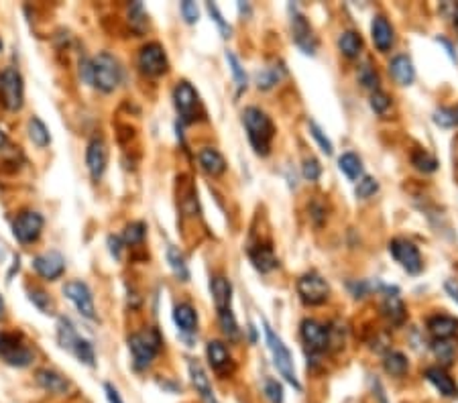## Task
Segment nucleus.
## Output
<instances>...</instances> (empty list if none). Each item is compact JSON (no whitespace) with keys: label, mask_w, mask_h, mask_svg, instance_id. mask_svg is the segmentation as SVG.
<instances>
[{"label":"nucleus","mask_w":458,"mask_h":403,"mask_svg":"<svg viewBox=\"0 0 458 403\" xmlns=\"http://www.w3.org/2000/svg\"><path fill=\"white\" fill-rule=\"evenodd\" d=\"M83 80L90 86H94L96 90L110 94L119 88L123 80L121 62L112 53L102 51L96 57H92L88 64H83Z\"/></svg>","instance_id":"nucleus-1"},{"label":"nucleus","mask_w":458,"mask_h":403,"mask_svg":"<svg viewBox=\"0 0 458 403\" xmlns=\"http://www.w3.org/2000/svg\"><path fill=\"white\" fill-rule=\"evenodd\" d=\"M243 125L252 151L259 157H267L271 153V143L275 139V125L269 114L261 108L247 107L243 110Z\"/></svg>","instance_id":"nucleus-2"},{"label":"nucleus","mask_w":458,"mask_h":403,"mask_svg":"<svg viewBox=\"0 0 458 403\" xmlns=\"http://www.w3.org/2000/svg\"><path fill=\"white\" fill-rule=\"evenodd\" d=\"M128 353L133 357V369L135 371H147L155 359L157 355L161 353L163 348V339H161V332L157 328H145L141 332H135L128 336Z\"/></svg>","instance_id":"nucleus-3"},{"label":"nucleus","mask_w":458,"mask_h":403,"mask_svg":"<svg viewBox=\"0 0 458 403\" xmlns=\"http://www.w3.org/2000/svg\"><path fill=\"white\" fill-rule=\"evenodd\" d=\"M0 361L15 369H25L35 361V350L21 332H0Z\"/></svg>","instance_id":"nucleus-4"},{"label":"nucleus","mask_w":458,"mask_h":403,"mask_svg":"<svg viewBox=\"0 0 458 403\" xmlns=\"http://www.w3.org/2000/svg\"><path fill=\"white\" fill-rule=\"evenodd\" d=\"M263 328H265V340H267V346H269L271 359H273L275 369L279 371V375L285 381L292 385L293 389L302 391V383L297 379V373H295V367H293L292 350L288 348V344L281 340L279 334H275V330L271 328L267 322L263 324Z\"/></svg>","instance_id":"nucleus-5"},{"label":"nucleus","mask_w":458,"mask_h":403,"mask_svg":"<svg viewBox=\"0 0 458 403\" xmlns=\"http://www.w3.org/2000/svg\"><path fill=\"white\" fill-rule=\"evenodd\" d=\"M173 104L180 114V121L184 125H194L206 116V110L202 107L200 94L188 80H180L173 88Z\"/></svg>","instance_id":"nucleus-6"},{"label":"nucleus","mask_w":458,"mask_h":403,"mask_svg":"<svg viewBox=\"0 0 458 403\" xmlns=\"http://www.w3.org/2000/svg\"><path fill=\"white\" fill-rule=\"evenodd\" d=\"M0 100L11 112H19L25 104V82L19 69L4 67L0 71Z\"/></svg>","instance_id":"nucleus-7"},{"label":"nucleus","mask_w":458,"mask_h":403,"mask_svg":"<svg viewBox=\"0 0 458 403\" xmlns=\"http://www.w3.org/2000/svg\"><path fill=\"white\" fill-rule=\"evenodd\" d=\"M137 65H139V71L147 76V78H159L167 74L169 69V60H167L166 49L163 45L157 41L145 43L141 49H139V55H137Z\"/></svg>","instance_id":"nucleus-8"},{"label":"nucleus","mask_w":458,"mask_h":403,"mask_svg":"<svg viewBox=\"0 0 458 403\" xmlns=\"http://www.w3.org/2000/svg\"><path fill=\"white\" fill-rule=\"evenodd\" d=\"M45 218L37 210H22L13 220V236L21 245H33L41 238Z\"/></svg>","instance_id":"nucleus-9"},{"label":"nucleus","mask_w":458,"mask_h":403,"mask_svg":"<svg viewBox=\"0 0 458 403\" xmlns=\"http://www.w3.org/2000/svg\"><path fill=\"white\" fill-rule=\"evenodd\" d=\"M297 296L306 306H322L330 296V285L318 273H304L297 279Z\"/></svg>","instance_id":"nucleus-10"},{"label":"nucleus","mask_w":458,"mask_h":403,"mask_svg":"<svg viewBox=\"0 0 458 403\" xmlns=\"http://www.w3.org/2000/svg\"><path fill=\"white\" fill-rule=\"evenodd\" d=\"M63 296L67 297L78 314L86 320H96V306H94V296L88 283L82 279H72L63 285Z\"/></svg>","instance_id":"nucleus-11"},{"label":"nucleus","mask_w":458,"mask_h":403,"mask_svg":"<svg viewBox=\"0 0 458 403\" xmlns=\"http://www.w3.org/2000/svg\"><path fill=\"white\" fill-rule=\"evenodd\" d=\"M389 253L399 263V267L403 271H408L410 275H419L424 269V261L419 255V249L412 240L408 238H393L389 243Z\"/></svg>","instance_id":"nucleus-12"},{"label":"nucleus","mask_w":458,"mask_h":403,"mask_svg":"<svg viewBox=\"0 0 458 403\" xmlns=\"http://www.w3.org/2000/svg\"><path fill=\"white\" fill-rule=\"evenodd\" d=\"M299 336L304 340L306 348L310 350V355L318 357L322 353H326L330 348V330L320 324L318 320L306 318L299 324Z\"/></svg>","instance_id":"nucleus-13"},{"label":"nucleus","mask_w":458,"mask_h":403,"mask_svg":"<svg viewBox=\"0 0 458 403\" xmlns=\"http://www.w3.org/2000/svg\"><path fill=\"white\" fill-rule=\"evenodd\" d=\"M290 13H292L293 43H295L306 55H314V53L318 51V37L314 35L312 25L308 22V19H306L295 6L290 8Z\"/></svg>","instance_id":"nucleus-14"},{"label":"nucleus","mask_w":458,"mask_h":403,"mask_svg":"<svg viewBox=\"0 0 458 403\" xmlns=\"http://www.w3.org/2000/svg\"><path fill=\"white\" fill-rule=\"evenodd\" d=\"M86 168L90 171L94 182H100L105 177L108 168V145L102 137H92L86 147Z\"/></svg>","instance_id":"nucleus-15"},{"label":"nucleus","mask_w":458,"mask_h":403,"mask_svg":"<svg viewBox=\"0 0 458 403\" xmlns=\"http://www.w3.org/2000/svg\"><path fill=\"white\" fill-rule=\"evenodd\" d=\"M31 267L43 281H58L65 273V259L58 251H45L41 255L33 257Z\"/></svg>","instance_id":"nucleus-16"},{"label":"nucleus","mask_w":458,"mask_h":403,"mask_svg":"<svg viewBox=\"0 0 458 403\" xmlns=\"http://www.w3.org/2000/svg\"><path fill=\"white\" fill-rule=\"evenodd\" d=\"M206 359H208L212 371L222 375V377H229L230 373L234 371L232 355H230L229 346L222 340H210L206 344Z\"/></svg>","instance_id":"nucleus-17"},{"label":"nucleus","mask_w":458,"mask_h":403,"mask_svg":"<svg viewBox=\"0 0 458 403\" xmlns=\"http://www.w3.org/2000/svg\"><path fill=\"white\" fill-rule=\"evenodd\" d=\"M188 375L189 381L194 385V389L198 391L202 402L218 403L216 395H214V389H212V383H210L208 373H206V369L202 367V362L198 361V359H189L188 361Z\"/></svg>","instance_id":"nucleus-18"},{"label":"nucleus","mask_w":458,"mask_h":403,"mask_svg":"<svg viewBox=\"0 0 458 403\" xmlns=\"http://www.w3.org/2000/svg\"><path fill=\"white\" fill-rule=\"evenodd\" d=\"M35 381L41 387L43 391L51 393V395H67L72 389V383L67 377H63L62 373L53 371V369H39L35 373Z\"/></svg>","instance_id":"nucleus-19"},{"label":"nucleus","mask_w":458,"mask_h":403,"mask_svg":"<svg viewBox=\"0 0 458 403\" xmlns=\"http://www.w3.org/2000/svg\"><path fill=\"white\" fill-rule=\"evenodd\" d=\"M424 377H426V381L430 383L440 395L450 397V399L458 397L457 381H454L442 367H428L426 373H424Z\"/></svg>","instance_id":"nucleus-20"},{"label":"nucleus","mask_w":458,"mask_h":403,"mask_svg":"<svg viewBox=\"0 0 458 403\" xmlns=\"http://www.w3.org/2000/svg\"><path fill=\"white\" fill-rule=\"evenodd\" d=\"M371 37H373L377 49L381 53H387V51H391V47L396 43V31H393L391 22L387 21L385 17L377 15L371 21Z\"/></svg>","instance_id":"nucleus-21"},{"label":"nucleus","mask_w":458,"mask_h":403,"mask_svg":"<svg viewBox=\"0 0 458 403\" xmlns=\"http://www.w3.org/2000/svg\"><path fill=\"white\" fill-rule=\"evenodd\" d=\"M210 294H212V301L216 312H224V310H232V283L227 277L214 275L210 279Z\"/></svg>","instance_id":"nucleus-22"},{"label":"nucleus","mask_w":458,"mask_h":403,"mask_svg":"<svg viewBox=\"0 0 458 403\" xmlns=\"http://www.w3.org/2000/svg\"><path fill=\"white\" fill-rule=\"evenodd\" d=\"M198 163H200V170L204 171L206 175L212 177H218L227 171V159L224 155L214 147H204L200 149L198 153Z\"/></svg>","instance_id":"nucleus-23"},{"label":"nucleus","mask_w":458,"mask_h":403,"mask_svg":"<svg viewBox=\"0 0 458 403\" xmlns=\"http://www.w3.org/2000/svg\"><path fill=\"white\" fill-rule=\"evenodd\" d=\"M173 322L177 326L180 332L184 334H196L198 332V312L196 308L188 303V301H182L173 308Z\"/></svg>","instance_id":"nucleus-24"},{"label":"nucleus","mask_w":458,"mask_h":403,"mask_svg":"<svg viewBox=\"0 0 458 403\" xmlns=\"http://www.w3.org/2000/svg\"><path fill=\"white\" fill-rule=\"evenodd\" d=\"M249 259L252 267L261 273H271L273 269L279 267V259L275 257L269 245H257L249 249Z\"/></svg>","instance_id":"nucleus-25"},{"label":"nucleus","mask_w":458,"mask_h":403,"mask_svg":"<svg viewBox=\"0 0 458 403\" xmlns=\"http://www.w3.org/2000/svg\"><path fill=\"white\" fill-rule=\"evenodd\" d=\"M428 332L436 340H450L458 334V320L446 314H438L428 320Z\"/></svg>","instance_id":"nucleus-26"},{"label":"nucleus","mask_w":458,"mask_h":403,"mask_svg":"<svg viewBox=\"0 0 458 403\" xmlns=\"http://www.w3.org/2000/svg\"><path fill=\"white\" fill-rule=\"evenodd\" d=\"M383 314H385V318L389 320L393 326H401V324L405 322V318H408L405 303H403V299L399 297L396 287L385 294V299H383Z\"/></svg>","instance_id":"nucleus-27"},{"label":"nucleus","mask_w":458,"mask_h":403,"mask_svg":"<svg viewBox=\"0 0 458 403\" xmlns=\"http://www.w3.org/2000/svg\"><path fill=\"white\" fill-rule=\"evenodd\" d=\"M389 74L399 86H412L416 80V67L408 55H396L389 62Z\"/></svg>","instance_id":"nucleus-28"},{"label":"nucleus","mask_w":458,"mask_h":403,"mask_svg":"<svg viewBox=\"0 0 458 403\" xmlns=\"http://www.w3.org/2000/svg\"><path fill=\"white\" fill-rule=\"evenodd\" d=\"M338 49H340V53H342L344 57H349V60L358 57L361 51H363V39H361V35L354 33V31H344V33H340V37H338Z\"/></svg>","instance_id":"nucleus-29"},{"label":"nucleus","mask_w":458,"mask_h":403,"mask_svg":"<svg viewBox=\"0 0 458 403\" xmlns=\"http://www.w3.org/2000/svg\"><path fill=\"white\" fill-rule=\"evenodd\" d=\"M27 132H29V139L35 147L45 149L51 143V135H49V128L45 127L41 118L37 116H31L29 123H27Z\"/></svg>","instance_id":"nucleus-30"},{"label":"nucleus","mask_w":458,"mask_h":403,"mask_svg":"<svg viewBox=\"0 0 458 403\" xmlns=\"http://www.w3.org/2000/svg\"><path fill=\"white\" fill-rule=\"evenodd\" d=\"M167 263H169V267H171L173 275L177 277L180 281H188L189 279L188 261H186L184 253H182L177 247H173V245H169V247H167Z\"/></svg>","instance_id":"nucleus-31"},{"label":"nucleus","mask_w":458,"mask_h":403,"mask_svg":"<svg viewBox=\"0 0 458 403\" xmlns=\"http://www.w3.org/2000/svg\"><path fill=\"white\" fill-rule=\"evenodd\" d=\"M338 170L342 171L351 182H358L363 177V161L356 153H342L338 157Z\"/></svg>","instance_id":"nucleus-32"},{"label":"nucleus","mask_w":458,"mask_h":403,"mask_svg":"<svg viewBox=\"0 0 458 403\" xmlns=\"http://www.w3.org/2000/svg\"><path fill=\"white\" fill-rule=\"evenodd\" d=\"M383 369L391 377H403L410 371V362H408V357L403 353L391 350V353H387L383 357Z\"/></svg>","instance_id":"nucleus-33"},{"label":"nucleus","mask_w":458,"mask_h":403,"mask_svg":"<svg viewBox=\"0 0 458 403\" xmlns=\"http://www.w3.org/2000/svg\"><path fill=\"white\" fill-rule=\"evenodd\" d=\"M69 353L78 359V361L86 364V367H94L96 364V350L94 344L90 340H86L83 336H78V340L74 342V346L69 348Z\"/></svg>","instance_id":"nucleus-34"},{"label":"nucleus","mask_w":458,"mask_h":403,"mask_svg":"<svg viewBox=\"0 0 458 403\" xmlns=\"http://www.w3.org/2000/svg\"><path fill=\"white\" fill-rule=\"evenodd\" d=\"M78 330H76V326H74V322L69 318H58V342H60V346H62L63 350H67L69 353V348L74 346V342L78 340Z\"/></svg>","instance_id":"nucleus-35"},{"label":"nucleus","mask_w":458,"mask_h":403,"mask_svg":"<svg viewBox=\"0 0 458 403\" xmlns=\"http://www.w3.org/2000/svg\"><path fill=\"white\" fill-rule=\"evenodd\" d=\"M145 236L147 224L145 222H141V220H137V222H128V224H126L121 238H123V243L128 245V247H137V245H143Z\"/></svg>","instance_id":"nucleus-36"},{"label":"nucleus","mask_w":458,"mask_h":403,"mask_svg":"<svg viewBox=\"0 0 458 403\" xmlns=\"http://www.w3.org/2000/svg\"><path fill=\"white\" fill-rule=\"evenodd\" d=\"M434 125L440 128L458 127V107H442L432 114Z\"/></svg>","instance_id":"nucleus-37"},{"label":"nucleus","mask_w":458,"mask_h":403,"mask_svg":"<svg viewBox=\"0 0 458 403\" xmlns=\"http://www.w3.org/2000/svg\"><path fill=\"white\" fill-rule=\"evenodd\" d=\"M218 322H220V330L222 334L229 340H238L241 339V328L236 324V318L232 314V310H224V312H218Z\"/></svg>","instance_id":"nucleus-38"},{"label":"nucleus","mask_w":458,"mask_h":403,"mask_svg":"<svg viewBox=\"0 0 458 403\" xmlns=\"http://www.w3.org/2000/svg\"><path fill=\"white\" fill-rule=\"evenodd\" d=\"M227 62H229L230 65V71H232V78H234V84L238 88V92L247 90L249 78H247V71H245V67L241 64V60H238L232 51H227Z\"/></svg>","instance_id":"nucleus-39"},{"label":"nucleus","mask_w":458,"mask_h":403,"mask_svg":"<svg viewBox=\"0 0 458 403\" xmlns=\"http://www.w3.org/2000/svg\"><path fill=\"white\" fill-rule=\"evenodd\" d=\"M412 163L417 171H424V173H434L438 170V159L434 155H430L428 151L424 149H417L412 155Z\"/></svg>","instance_id":"nucleus-40"},{"label":"nucleus","mask_w":458,"mask_h":403,"mask_svg":"<svg viewBox=\"0 0 458 403\" xmlns=\"http://www.w3.org/2000/svg\"><path fill=\"white\" fill-rule=\"evenodd\" d=\"M281 74H283L281 67H263L261 71H257V88L269 90L281 80Z\"/></svg>","instance_id":"nucleus-41"},{"label":"nucleus","mask_w":458,"mask_h":403,"mask_svg":"<svg viewBox=\"0 0 458 403\" xmlns=\"http://www.w3.org/2000/svg\"><path fill=\"white\" fill-rule=\"evenodd\" d=\"M29 299H31V303H33L37 310H41L43 314H53V310H55L51 297H49V294H47L45 289H39V287L29 289Z\"/></svg>","instance_id":"nucleus-42"},{"label":"nucleus","mask_w":458,"mask_h":403,"mask_svg":"<svg viewBox=\"0 0 458 403\" xmlns=\"http://www.w3.org/2000/svg\"><path fill=\"white\" fill-rule=\"evenodd\" d=\"M377 191H379V182H377L375 177H371V175H365V177L358 179V184L354 188V196L358 200H369L371 196H375Z\"/></svg>","instance_id":"nucleus-43"},{"label":"nucleus","mask_w":458,"mask_h":403,"mask_svg":"<svg viewBox=\"0 0 458 403\" xmlns=\"http://www.w3.org/2000/svg\"><path fill=\"white\" fill-rule=\"evenodd\" d=\"M308 128H310V135H312V139L316 141V143H318V147L322 149V153H326V155H332L334 145H332V141L326 137V132L318 127L314 121H310V123H308Z\"/></svg>","instance_id":"nucleus-44"},{"label":"nucleus","mask_w":458,"mask_h":403,"mask_svg":"<svg viewBox=\"0 0 458 403\" xmlns=\"http://www.w3.org/2000/svg\"><path fill=\"white\" fill-rule=\"evenodd\" d=\"M263 393L269 399V403H283V399H285L283 385L277 381V379H271V377L265 379V383H263Z\"/></svg>","instance_id":"nucleus-45"},{"label":"nucleus","mask_w":458,"mask_h":403,"mask_svg":"<svg viewBox=\"0 0 458 403\" xmlns=\"http://www.w3.org/2000/svg\"><path fill=\"white\" fill-rule=\"evenodd\" d=\"M358 82L365 88H369L371 92H375V90H379V74L369 64L361 65L358 67Z\"/></svg>","instance_id":"nucleus-46"},{"label":"nucleus","mask_w":458,"mask_h":403,"mask_svg":"<svg viewBox=\"0 0 458 403\" xmlns=\"http://www.w3.org/2000/svg\"><path fill=\"white\" fill-rule=\"evenodd\" d=\"M432 350H434V355H436L440 362H444V364H450V362L454 361V344H450L448 340H436L434 342V346H432Z\"/></svg>","instance_id":"nucleus-47"},{"label":"nucleus","mask_w":458,"mask_h":403,"mask_svg":"<svg viewBox=\"0 0 458 403\" xmlns=\"http://www.w3.org/2000/svg\"><path fill=\"white\" fill-rule=\"evenodd\" d=\"M371 108H373V112L377 114H385L389 107H391V98H389V94H385L383 90H375V92H371Z\"/></svg>","instance_id":"nucleus-48"},{"label":"nucleus","mask_w":458,"mask_h":403,"mask_svg":"<svg viewBox=\"0 0 458 403\" xmlns=\"http://www.w3.org/2000/svg\"><path fill=\"white\" fill-rule=\"evenodd\" d=\"M302 173H304V177H306L308 182H318L320 175H322V165H320V161L314 159V157H308V159L304 161V165H302Z\"/></svg>","instance_id":"nucleus-49"},{"label":"nucleus","mask_w":458,"mask_h":403,"mask_svg":"<svg viewBox=\"0 0 458 403\" xmlns=\"http://www.w3.org/2000/svg\"><path fill=\"white\" fill-rule=\"evenodd\" d=\"M206 8H208L210 17H212V19H214V22L218 25V29H220V33H222V37H224V39H229L230 33H232V29H230L229 22L224 21V17L220 15V11H218V6H216V4H212V2H208V4H206Z\"/></svg>","instance_id":"nucleus-50"},{"label":"nucleus","mask_w":458,"mask_h":403,"mask_svg":"<svg viewBox=\"0 0 458 403\" xmlns=\"http://www.w3.org/2000/svg\"><path fill=\"white\" fill-rule=\"evenodd\" d=\"M180 11H182V17H184V21L188 22V25H196L198 22V17H200V11H198V4L196 2H182L180 4Z\"/></svg>","instance_id":"nucleus-51"},{"label":"nucleus","mask_w":458,"mask_h":403,"mask_svg":"<svg viewBox=\"0 0 458 403\" xmlns=\"http://www.w3.org/2000/svg\"><path fill=\"white\" fill-rule=\"evenodd\" d=\"M123 238L121 236H108V249H110V253L114 259H121L123 257Z\"/></svg>","instance_id":"nucleus-52"},{"label":"nucleus","mask_w":458,"mask_h":403,"mask_svg":"<svg viewBox=\"0 0 458 403\" xmlns=\"http://www.w3.org/2000/svg\"><path fill=\"white\" fill-rule=\"evenodd\" d=\"M105 391L108 403H125L123 402V397H121V393H119V389H116L112 383H105Z\"/></svg>","instance_id":"nucleus-53"},{"label":"nucleus","mask_w":458,"mask_h":403,"mask_svg":"<svg viewBox=\"0 0 458 403\" xmlns=\"http://www.w3.org/2000/svg\"><path fill=\"white\" fill-rule=\"evenodd\" d=\"M444 289H446V294L452 297V301H457L458 303V281L457 279H448L446 283H444Z\"/></svg>","instance_id":"nucleus-54"},{"label":"nucleus","mask_w":458,"mask_h":403,"mask_svg":"<svg viewBox=\"0 0 458 403\" xmlns=\"http://www.w3.org/2000/svg\"><path fill=\"white\" fill-rule=\"evenodd\" d=\"M436 41L440 43V45H444V49H446L448 57H450V60H452L454 64H458V57H457V53H454V47H452V43L448 41V39H444V37H438Z\"/></svg>","instance_id":"nucleus-55"},{"label":"nucleus","mask_w":458,"mask_h":403,"mask_svg":"<svg viewBox=\"0 0 458 403\" xmlns=\"http://www.w3.org/2000/svg\"><path fill=\"white\" fill-rule=\"evenodd\" d=\"M373 389H375L377 399H379V403H389L387 395H385V389H383V385H381V383H379V381L373 383Z\"/></svg>","instance_id":"nucleus-56"},{"label":"nucleus","mask_w":458,"mask_h":403,"mask_svg":"<svg viewBox=\"0 0 458 403\" xmlns=\"http://www.w3.org/2000/svg\"><path fill=\"white\" fill-rule=\"evenodd\" d=\"M6 143H8V137H6V132H4V130L0 128V149L4 147Z\"/></svg>","instance_id":"nucleus-57"},{"label":"nucleus","mask_w":458,"mask_h":403,"mask_svg":"<svg viewBox=\"0 0 458 403\" xmlns=\"http://www.w3.org/2000/svg\"><path fill=\"white\" fill-rule=\"evenodd\" d=\"M452 22H454V29H457L458 33V4L454 6V11H452Z\"/></svg>","instance_id":"nucleus-58"},{"label":"nucleus","mask_w":458,"mask_h":403,"mask_svg":"<svg viewBox=\"0 0 458 403\" xmlns=\"http://www.w3.org/2000/svg\"><path fill=\"white\" fill-rule=\"evenodd\" d=\"M4 312H6V306H4V299L0 296V320L4 318Z\"/></svg>","instance_id":"nucleus-59"},{"label":"nucleus","mask_w":458,"mask_h":403,"mask_svg":"<svg viewBox=\"0 0 458 403\" xmlns=\"http://www.w3.org/2000/svg\"><path fill=\"white\" fill-rule=\"evenodd\" d=\"M0 55H2V41H0Z\"/></svg>","instance_id":"nucleus-60"}]
</instances>
